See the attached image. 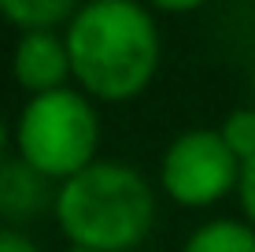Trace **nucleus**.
I'll return each mask as SVG.
<instances>
[{
    "mask_svg": "<svg viewBox=\"0 0 255 252\" xmlns=\"http://www.w3.org/2000/svg\"><path fill=\"white\" fill-rule=\"evenodd\" d=\"M63 37L74 85L96 104H126L140 97L163 59L155 15L140 0H85Z\"/></svg>",
    "mask_w": 255,
    "mask_h": 252,
    "instance_id": "obj_1",
    "label": "nucleus"
},
{
    "mask_svg": "<svg viewBox=\"0 0 255 252\" xmlns=\"http://www.w3.org/2000/svg\"><path fill=\"white\" fill-rule=\"evenodd\" d=\"M52 212L70 245L96 252H129L155 223V193L126 163L96 160L59 182Z\"/></svg>",
    "mask_w": 255,
    "mask_h": 252,
    "instance_id": "obj_2",
    "label": "nucleus"
},
{
    "mask_svg": "<svg viewBox=\"0 0 255 252\" xmlns=\"http://www.w3.org/2000/svg\"><path fill=\"white\" fill-rule=\"evenodd\" d=\"M15 149L19 160L52 182L85 171L100 152V115L93 97L70 85L30 97L15 123Z\"/></svg>",
    "mask_w": 255,
    "mask_h": 252,
    "instance_id": "obj_3",
    "label": "nucleus"
},
{
    "mask_svg": "<svg viewBox=\"0 0 255 252\" xmlns=\"http://www.w3.org/2000/svg\"><path fill=\"white\" fill-rule=\"evenodd\" d=\"M241 160L226 145L222 130H185L166 145L159 160V186L181 208H211L237 193Z\"/></svg>",
    "mask_w": 255,
    "mask_h": 252,
    "instance_id": "obj_4",
    "label": "nucleus"
},
{
    "mask_svg": "<svg viewBox=\"0 0 255 252\" xmlns=\"http://www.w3.org/2000/svg\"><path fill=\"white\" fill-rule=\"evenodd\" d=\"M11 78L30 97L63 89L70 82V48L56 30H22L11 48Z\"/></svg>",
    "mask_w": 255,
    "mask_h": 252,
    "instance_id": "obj_5",
    "label": "nucleus"
},
{
    "mask_svg": "<svg viewBox=\"0 0 255 252\" xmlns=\"http://www.w3.org/2000/svg\"><path fill=\"white\" fill-rule=\"evenodd\" d=\"M48 182L26 160L0 163V215L4 219H33L48 204Z\"/></svg>",
    "mask_w": 255,
    "mask_h": 252,
    "instance_id": "obj_6",
    "label": "nucleus"
},
{
    "mask_svg": "<svg viewBox=\"0 0 255 252\" xmlns=\"http://www.w3.org/2000/svg\"><path fill=\"white\" fill-rule=\"evenodd\" d=\"M82 0H0V19L15 30H56L74 19Z\"/></svg>",
    "mask_w": 255,
    "mask_h": 252,
    "instance_id": "obj_7",
    "label": "nucleus"
},
{
    "mask_svg": "<svg viewBox=\"0 0 255 252\" xmlns=\"http://www.w3.org/2000/svg\"><path fill=\"white\" fill-rule=\"evenodd\" d=\"M181 252H255V227L237 219H211L189 234Z\"/></svg>",
    "mask_w": 255,
    "mask_h": 252,
    "instance_id": "obj_8",
    "label": "nucleus"
},
{
    "mask_svg": "<svg viewBox=\"0 0 255 252\" xmlns=\"http://www.w3.org/2000/svg\"><path fill=\"white\" fill-rule=\"evenodd\" d=\"M222 130V137H226V145L233 149L237 160H252L255 156V104L252 108H237L226 115V123L218 126Z\"/></svg>",
    "mask_w": 255,
    "mask_h": 252,
    "instance_id": "obj_9",
    "label": "nucleus"
},
{
    "mask_svg": "<svg viewBox=\"0 0 255 252\" xmlns=\"http://www.w3.org/2000/svg\"><path fill=\"white\" fill-rule=\"evenodd\" d=\"M237 197H241L244 223H252V227H255V156L241 163V182H237Z\"/></svg>",
    "mask_w": 255,
    "mask_h": 252,
    "instance_id": "obj_10",
    "label": "nucleus"
},
{
    "mask_svg": "<svg viewBox=\"0 0 255 252\" xmlns=\"http://www.w3.org/2000/svg\"><path fill=\"white\" fill-rule=\"evenodd\" d=\"M0 252H41V249L26 234L11 230V227H0Z\"/></svg>",
    "mask_w": 255,
    "mask_h": 252,
    "instance_id": "obj_11",
    "label": "nucleus"
},
{
    "mask_svg": "<svg viewBox=\"0 0 255 252\" xmlns=\"http://www.w3.org/2000/svg\"><path fill=\"white\" fill-rule=\"evenodd\" d=\"M148 4H152L155 11H163V15H189V11H196V7H204L207 0H148Z\"/></svg>",
    "mask_w": 255,
    "mask_h": 252,
    "instance_id": "obj_12",
    "label": "nucleus"
},
{
    "mask_svg": "<svg viewBox=\"0 0 255 252\" xmlns=\"http://www.w3.org/2000/svg\"><path fill=\"white\" fill-rule=\"evenodd\" d=\"M4 149H7V123L0 119V156H4Z\"/></svg>",
    "mask_w": 255,
    "mask_h": 252,
    "instance_id": "obj_13",
    "label": "nucleus"
},
{
    "mask_svg": "<svg viewBox=\"0 0 255 252\" xmlns=\"http://www.w3.org/2000/svg\"><path fill=\"white\" fill-rule=\"evenodd\" d=\"M63 252H96V249H82V245H70V249H63Z\"/></svg>",
    "mask_w": 255,
    "mask_h": 252,
    "instance_id": "obj_14",
    "label": "nucleus"
}]
</instances>
